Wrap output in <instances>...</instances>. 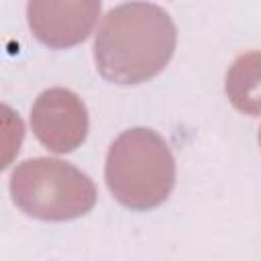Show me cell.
Here are the masks:
<instances>
[{
    "label": "cell",
    "mask_w": 261,
    "mask_h": 261,
    "mask_svg": "<svg viewBox=\"0 0 261 261\" xmlns=\"http://www.w3.org/2000/svg\"><path fill=\"white\" fill-rule=\"evenodd\" d=\"M177 31L165 8L153 2H124L110 8L94 37L98 73L118 86L155 77L175 53Z\"/></svg>",
    "instance_id": "6da1fadb"
},
{
    "label": "cell",
    "mask_w": 261,
    "mask_h": 261,
    "mask_svg": "<svg viewBox=\"0 0 261 261\" xmlns=\"http://www.w3.org/2000/svg\"><path fill=\"white\" fill-rule=\"evenodd\" d=\"M104 179L124 208L151 210L161 206L175 186V159L159 133L133 126L108 147Z\"/></svg>",
    "instance_id": "7a4b0ae2"
},
{
    "label": "cell",
    "mask_w": 261,
    "mask_h": 261,
    "mask_svg": "<svg viewBox=\"0 0 261 261\" xmlns=\"http://www.w3.org/2000/svg\"><path fill=\"white\" fill-rule=\"evenodd\" d=\"M10 196L27 216L63 222L88 214L98 192L90 175L75 165L55 157H35L14 167Z\"/></svg>",
    "instance_id": "3957f363"
},
{
    "label": "cell",
    "mask_w": 261,
    "mask_h": 261,
    "mask_svg": "<svg viewBox=\"0 0 261 261\" xmlns=\"http://www.w3.org/2000/svg\"><path fill=\"white\" fill-rule=\"evenodd\" d=\"M31 128L49 151L71 153L88 137V108L75 92L49 88L37 96L31 108Z\"/></svg>",
    "instance_id": "277c9868"
},
{
    "label": "cell",
    "mask_w": 261,
    "mask_h": 261,
    "mask_svg": "<svg viewBox=\"0 0 261 261\" xmlns=\"http://www.w3.org/2000/svg\"><path fill=\"white\" fill-rule=\"evenodd\" d=\"M100 10V0H33L27 4V22L43 45L67 49L90 37Z\"/></svg>",
    "instance_id": "5b68a950"
},
{
    "label": "cell",
    "mask_w": 261,
    "mask_h": 261,
    "mask_svg": "<svg viewBox=\"0 0 261 261\" xmlns=\"http://www.w3.org/2000/svg\"><path fill=\"white\" fill-rule=\"evenodd\" d=\"M228 102L247 116H261V51L239 55L224 80Z\"/></svg>",
    "instance_id": "8992f818"
},
{
    "label": "cell",
    "mask_w": 261,
    "mask_h": 261,
    "mask_svg": "<svg viewBox=\"0 0 261 261\" xmlns=\"http://www.w3.org/2000/svg\"><path fill=\"white\" fill-rule=\"evenodd\" d=\"M259 143H261V128H259Z\"/></svg>",
    "instance_id": "52a82bcc"
}]
</instances>
